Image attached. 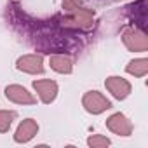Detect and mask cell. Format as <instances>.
<instances>
[{
  "label": "cell",
  "mask_w": 148,
  "mask_h": 148,
  "mask_svg": "<svg viewBox=\"0 0 148 148\" xmlns=\"http://www.w3.org/2000/svg\"><path fill=\"white\" fill-rule=\"evenodd\" d=\"M16 113H0V131H5L11 124V119H14Z\"/></svg>",
  "instance_id": "2"
},
{
  "label": "cell",
  "mask_w": 148,
  "mask_h": 148,
  "mask_svg": "<svg viewBox=\"0 0 148 148\" xmlns=\"http://www.w3.org/2000/svg\"><path fill=\"white\" fill-rule=\"evenodd\" d=\"M37 129H38V127L35 125V122H32V120L23 122V124L19 125V129H18L16 141H28V139H32L33 134L37 132Z\"/></svg>",
  "instance_id": "1"
},
{
  "label": "cell",
  "mask_w": 148,
  "mask_h": 148,
  "mask_svg": "<svg viewBox=\"0 0 148 148\" xmlns=\"http://www.w3.org/2000/svg\"><path fill=\"white\" fill-rule=\"evenodd\" d=\"M108 143H110L108 139H92V138L89 139V145H108Z\"/></svg>",
  "instance_id": "3"
}]
</instances>
